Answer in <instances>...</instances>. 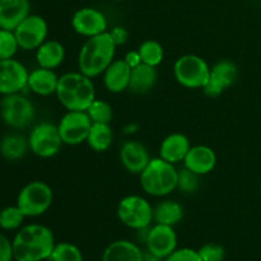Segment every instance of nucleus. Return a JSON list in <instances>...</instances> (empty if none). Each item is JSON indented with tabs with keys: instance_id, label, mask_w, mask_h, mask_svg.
Segmentation results:
<instances>
[{
	"instance_id": "nucleus-22",
	"label": "nucleus",
	"mask_w": 261,
	"mask_h": 261,
	"mask_svg": "<svg viewBox=\"0 0 261 261\" xmlns=\"http://www.w3.org/2000/svg\"><path fill=\"white\" fill-rule=\"evenodd\" d=\"M102 261H144V255L134 242L117 240L105 249Z\"/></svg>"
},
{
	"instance_id": "nucleus-26",
	"label": "nucleus",
	"mask_w": 261,
	"mask_h": 261,
	"mask_svg": "<svg viewBox=\"0 0 261 261\" xmlns=\"http://www.w3.org/2000/svg\"><path fill=\"white\" fill-rule=\"evenodd\" d=\"M184 218V208L178 201L163 200L153 208V221L166 226H176Z\"/></svg>"
},
{
	"instance_id": "nucleus-32",
	"label": "nucleus",
	"mask_w": 261,
	"mask_h": 261,
	"mask_svg": "<svg viewBox=\"0 0 261 261\" xmlns=\"http://www.w3.org/2000/svg\"><path fill=\"white\" fill-rule=\"evenodd\" d=\"M18 48H19V45H18L14 31L0 28V60L13 59Z\"/></svg>"
},
{
	"instance_id": "nucleus-16",
	"label": "nucleus",
	"mask_w": 261,
	"mask_h": 261,
	"mask_svg": "<svg viewBox=\"0 0 261 261\" xmlns=\"http://www.w3.org/2000/svg\"><path fill=\"white\" fill-rule=\"evenodd\" d=\"M150 155L144 144L137 140H127L120 149V161L127 172L140 175L150 162Z\"/></svg>"
},
{
	"instance_id": "nucleus-17",
	"label": "nucleus",
	"mask_w": 261,
	"mask_h": 261,
	"mask_svg": "<svg viewBox=\"0 0 261 261\" xmlns=\"http://www.w3.org/2000/svg\"><path fill=\"white\" fill-rule=\"evenodd\" d=\"M217 166V154L208 145H194L189 149L184 167L193 171L196 175L204 176L214 171Z\"/></svg>"
},
{
	"instance_id": "nucleus-21",
	"label": "nucleus",
	"mask_w": 261,
	"mask_h": 261,
	"mask_svg": "<svg viewBox=\"0 0 261 261\" xmlns=\"http://www.w3.org/2000/svg\"><path fill=\"white\" fill-rule=\"evenodd\" d=\"M59 78L60 76H58V74L53 69H45L38 66L28 75L27 88H30L33 93L38 94V96H51V94L56 93Z\"/></svg>"
},
{
	"instance_id": "nucleus-2",
	"label": "nucleus",
	"mask_w": 261,
	"mask_h": 261,
	"mask_svg": "<svg viewBox=\"0 0 261 261\" xmlns=\"http://www.w3.org/2000/svg\"><path fill=\"white\" fill-rule=\"evenodd\" d=\"M116 47L109 31L87 38L79 51V71L89 78H96L103 74L115 60Z\"/></svg>"
},
{
	"instance_id": "nucleus-25",
	"label": "nucleus",
	"mask_w": 261,
	"mask_h": 261,
	"mask_svg": "<svg viewBox=\"0 0 261 261\" xmlns=\"http://www.w3.org/2000/svg\"><path fill=\"white\" fill-rule=\"evenodd\" d=\"M28 150V139L19 134H8L0 140V155L10 162L22 160Z\"/></svg>"
},
{
	"instance_id": "nucleus-36",
	"label": "nucleus",
	"mask_w": 261,
	"mask_h": 261,
	"mask_svg": "<svg viewBox=\"0 0 261 261\" xmlns=\"http://www.w3.org/2000/svg\"><path fill=\"white\" fill-rule=\"evenodd\" d=\"M13 259V242L0 232V261H12Z\"/></svg>"
},
{
	"instance_id": "nucleus-4",
	"label": "nucleus",
	"mask_w": 261,
	"mask_h": 261,
	"mask_svg": "<svg viewBox=\"0 0 261 261\" xmlns=\"http://www.w3.org/2000/svg\"><path fill=\"white\" fill-rule=\"evenodd\" d=\"M139 178L143 191L155 198L170 195L177 189V170L175 165L161 157L152 158Z\"/></svg>"
},
{
	"instance_id": "nucleus-14",
	"label": "nucleus",
	"mask_w": 261,
	"mask_h": 261,
	"mask_svg": "<svg viewBox=\"0 0 261 261\" xmlns=\"http://www.w3.org/2000/svg\"><path fill=\"white\" fill-rule=\"evenodd\" d=\"M28 75L27 68L20 61L15 59L0 60V94L20 93L27 88Z\"/></svg>"
},
{
	"instance_id": "nucleus-6",
	"label": "nucleus",
	"mask_w": 261,
	"mask_h": 261,
	"mask_svg": "<svg viewBox=\"0 0 261 261\" xmlns=\"http://www.w3.org/2000/svg\"><path fill=\"white\" fill-rule=\"evenodd\" d=\"M0 117L12 129H25L35 121L36 109L23 94H8L0 101Z\"/></svg>"
},
{
	"instance_id": "nucleus-39",
	"label": "nucleus",
	"mask_w": 261,
	"mask_h": 261,
	"mask_svg": "<svg viewBox=\"0 0 261 261\" xmlns=\"http://www.w3.org/2000/svg\"><path fill=\"white\" fill-rule=\"evenodd\" d=\"M139 130V125L137 124H127L126 126L124 127V134L126 135H133Z\"/></svg>"
},
{
	"instance_id": "nucleus-28",
	"label": "nucleus",
	"mask_w": 261,
	"mask_h": 261,
	"mask_svg": "<svg viewBox=\"0 0 261 261\" xmlns=\"http://www.w3.org/2000/svg\"><path fill=\"white\" fill-rule=\"evenodd\" d=\"M138 51H139L140 58H142V63L150 66H154V68L161 65L163 61V58H165L163 46L155 40L143 41L140 43Z\"/></svg>"
},
{
	"instance_id": "nucleus-38",
	"label": "nucleus",
	"mask_w": 261,
	"mask_h": 261,
	"mask_svg": "<svg viewBox=\"0 0 261 261\" xmlns=\"http://www.w3.org/2000/svg\"><path fill=\"white\" fill-rule=\"evenodd\" d=\"M124 60H125V63H126L132 69H134L135 66H138L142 64V58H140V54L138 50L137 51H129V53L125 55Z\"/></svg>"
},
{
	"instance_id": "nucleus-40",
	"label": "nucleus",
	"mask_w": 261,
	"mask_h": 261,
	"mask_svg": "<svg viewBox=\"0 0 261 261\" xmlns=\"http://www.w3.org/2000/svg\"><path fill=\"white\" fill-rule=\"evenodd\" d=\"M260 195H261V185H260Z\"/></svg>"
},
{
	"instance_id": "nucleus-8",
	"label": "nucleus",
	"mask_w": 261,
	"mask_h": 261,
	"mask_svg": "<svg viewBox=\"0 0 261 261\" xmlns=\"http://www.w3.org/2000/svg\"><path fill=\"white\" fill-rule=\"evenodd\" d=\"M117 217L129 228L144 231L153 221V206L143 196L127 195L117 205Z\"/></svg>"
},
{
	"instance_id": "nucleus-33",
	"label": "nucleus",
	"mask_w": 261,
	"mask_h": 261,
	"mask_svg": "<svg viewBox=\"0 0 261 261\" xmlns=\"http://www.w3.org/2000/svg\"><path fill=\"white\" fill-rule=\"evenodd\" d=\"M200 186V176L184 167L177 171V189L181 193L193 194Z\"/></svg>"
},
{
	"instance_id": "nucleus-15",
	"label": "nucleus",
	"mask_w": 261,
	"mask_h": 261,
	"mask_svg": "<svg viewBox=\"0 0 261 261\" xmlns=\"http://www.w3.org/2000/svg\"><path fill=\"white\" fill-rule=\"evenodd\" d=\"M71 27L78 35L93 37L107 32L109 22L103 13L97 8L84 7L76 10L71 17Z\"/></svg>"
},
{
	"instance_id": "nucleus-3",
	"label": "nucleus",
	"mask_w": 261,
	"mask_h": 261,
	"mask_svg": "<svg viewBox=\"0 0 261 261\" xmlns=\"http://www.w3.org/2000/svg\"><path fill=\"white\" fill-rule=\"evenodd\" d=\"M55 94L68 111H87L96 99V88L92 78L81 71H71L59 78Z\"/></svg>"
},
{
	"instance_id": "nucleus-12",
	"label": "nucleus",
	"mask_w": 261,
	"mask_h": 261,
	"mask_svg": "<svg viewBox=\"0 0 261 261\" xmlns=\"http://www.w3.org/2000/svg\"><path fill=\"white\" fill-rule=\"evenodd\" d=\"M239 78L237 65L229 59H221L211 66V74L203 91L211 98H216L233 86Z\"/></svg>"
},
{
	"instance_id": "nucleus-31",
	"label": "nucleus",
	"mask_w": 261,
	"mask_h": 261,
	"mask_svg": "<svg viewBox=\"0 0 261 261\" xmlns=\"http://www.w3.org/2000/svg\"><path fill=\"white\" fill-rule=\"evenodd\" d=\"M89 119L92 122H101V124H110L114 117V111L109 102L103 99H94L91 103V106L87 109Z\"/></svg>"
},
{
	"instance_id": "nucleus-27",
	"label": "nucleus",
	"mask_w": 261,
	"mask_h": 261,
	"mask_svg": "<svg viewBox=\"0 0 261 261\" xmlns=\"http://www.w3.org/2000/svg\"><path fill=\"white\" fill-rule=\"evenodd\" d=\"M114 140V133L110 124H101V122H93L87 137L86 143L94 152H106L111 147Z\"/></svg>"
},
{
	"instance_id": "nucleus-29",
	"label": "nucleus",
	"mask_w": 261,
	"mask_h": 261,
	"mask_svg": "<svg viewBox=\"0 0 261 261\" xmlns=\"http://www.w3.org/2000/svg\"><path fill=\"white\" fill-rule=\"evenodd\" d=\"M24 216L18 205H10L0 211V228L4 231H15L22 227Z\"/></svg>"
},
{
	"instance_id": "nucleus-20",
	"label": "nucleus",
	"mask_w": 261,
	"mask_h": 261,
	"mask_svg": "<svg viewBox=\"0 0 261 261\" xmlns=\"http://www.w3.org/2000/svg\"><path fill=\"white\" fill-rule=\"evenodd\" d=\"M190 148V140L186 135L181 133H173L166 137L161 143L160 157L172 165H176L178 162H184Z\"/></svg>"
},
{
	"instance_id": "nucleus-11",
	"label": "nucleus",
	"mask_w": 261,
	"mask_h": 261,
	"mask_svg": "<svg viewBox=\"0 0 261 261\" xmlns=\"http://www.w3.org/2000/svg\"><path fill=\"white\" fill-rule=\"evenodd\" d=\"M92 120L86 111H68L59 122V133L64 144L79 145L87 140Z\"/></svg>"
},
{
	"instance_id": "nucleus-13",
	"label": "nucleus",
	"mask_w": 261,
	"mask_h": 261,
	"mask_svg": "<svg viewBox=\"0 0 261 261\" xmlns=\"http://www.w3.org/2000/svg\"><path fill=\"white\" fill-rule=\"evenodd\" d=\"M147 249L155 259H166L177 249V234L171 226L155 223L145 236Z\"/></svg>"
},
{
	"instance_id": "nucleus-24",
	"label": "nucleus",
	"mask_w": 261,
	"mask_h": 261,
	"mask_svg": "<svg viewBox=\"0 0 261 261\" xmlns=\"http://www.w3.org/2000/svg\"><path fill=\"white\" fill-rule=\"evenodd\" d=\"M157 79V68L142 63L140 65L132 69L129 89L137 94H145L154 88Z\"/></svg>"
},
{
	"instance_id": "nucleus-35",
	"label": "nucleus",
	"mask_w": 261,
	"mask_h": 261,
	"mask_svg": "<svg viewBox=\"0 0 261 261\" xmlns=\"http://www.w3.org/2000/svg\"><path fill=\"white\" fill-rule=\"evenodd\" d=\"M165 261H203L198 250H193L190 247L176 249L172 254L168 255Z\"/></svg>"
},
{
	"instance_id": "nucleus-9",
	"label": "nucleus",
	"mask_w": 261,
	"mask_h": 261,
	"mask_svg": "<svg viewBox=\"0 0 261 261\" xmlns=\"http://www.w3.org/2000/svg\"><path fill=\"white\" fill-rule=\"evenodd\" d=\"M30 150L40 158H53L63 147L58 125L43 121L36 125L28 137Z\"/></svg>"
},
{
	"instance_id": "nucleus-18",
	"label": "nucleus",
	"mask_w": 261,
	"mask_h": 261,
	"mask_svg": "<svg viewBox=\"0 0 261 261\" xmlns=\"http://www.w3.org/2000/svg\"><path fill=\"white\" fill-rule=\"evenodd\" d=\"M31 14L30 0H0V28L14 31Z\"/></svg>"
},
{
	"instance_id": "nucleus-34",
	"label": "nucleus",
	"mask_w": 261,
	"mask_h": 261,
	"mask_svg": "<svg viewBox=\"0 0 261 261\" xmlns=\"http://www.w3.org/2000/svg\"><path fill=\"white\" fill-rule=\"evenodd\" d=\"M203 261H223L226 257V250L222 245L209 242V244L203 245L198 250Z\"/></svg>"
},
{
	"instance_id": "nucleus-30",
	"label": "nucleus",
	"mask_w": 261,
	"mask_h": 261,
	"mask_svg": "<svg viewBox=\"0 0 261 261\" xmlns=\"http://www.w3.org/2000/svg\"><path fill=\"white\" fill-rule=\"evenodd\" d=\"M50 261H83V254L81 249L70 242H60L55 244L51 252Z\"/></svg>"
},
{
	"instance_id": "nucleus-5",
	"label": "nucleus",
	"mask_w": 261,
	"mask_h": 261,
	"mask_svg": "<svg viewBox=\"0 0 261 261\" xmlns=\"http://www.w3.org/2000/svg\"><path fill=\"white\" fill-rule=\"evenodd\" d=\"M54 201L53 189L43 181H31L22 188L17 198V205L25 217H40L50 209Z\"/></svg>"
},
{
	"instance_id": "nucleus-1",
	"label": "nucleus",
	"mask_w": 261,
	"mask_h": 261,
	"mask_svg": "<svg viewBox=\"0 0 261 261\" xmlns=\"http://www.w3.org/2000/svg\"><path fill=\"white\" fill-rule=\"evenodd\" d=\"M12 242L14 260L43 261L48 260L53 252L55 237L48 227L32 223L20 227Z\"/></svg>"
},
{
	"instance_id": "nucleus-7",
	"label": "nucleus",
	"mask_w": 261,
	"mask_h": 261,
	"mask_svg": "<svg viewBox=\"0 0 261 261\" xmlns=\"http://www.w3.org/2000/svg\"><path fill=\"white\" fill-rule=\"evenodd\" d=\"M211 66L201 56L188 54L182 55L175 61L173 75L178 84L185 88L199 89L204 88L209 79Z\"/></svg>"
},
{
	"instance_id": "nucleus-37",
	"label": "nucleus",
	"mask_w": 261,
	"mask_h": 261,
	"mask_svg": "<svg viewBox=\"0 0 261 261\" xmlns=\"http://www.w3.org/2000/svg\"><path fill=\"white\" fill-rule=\"evenodd\" d=\"M109 32L116 46L125 45V43L127 42V40H129V31L124 27L117 25V27H114L111 31H109Z\"/></svg>"
},
{
	"instance_id": "nucleus-41",
	"label": "nucleus",
	"mask_w": 261,
	"mask_h": 261,
	"mask_svg": "<svg viewBox=\"0 0 261 261\" xmlns=\"http://www.w3.org/2000/svg\"><path fill=\"white\" fill-rule=\"evenodd\" d=\"M116 2H122V0H116Z\"/></svg>"
},
{
	"instance_id": "nucleus-19",
	"label": "nucleus",
	"mask_w": 261,
	"mask_h": 261,
	"mask_svg": "<svg viewBox=\"0 0 261 261\" xmlns=\"http://www.w3.org/2000/svg\"><path fill=\"white\" fill-rule=\"evenodd\" d=\"M103 84L110 93H121L129 89L132 68L125 63L124 59L114 60L111 65L105 70Z\"/></svg>"
},
{
	"instance_id": "nucleus-10",
	"label": "nucleus",
	"mask_w": 261,
	"mask_h": 261,
	"mask_svg": "<svg viewBox=\"0 0 261 261\" xmlns=\"http://www.w3.org/2000/svg\"><path fill=\"white\" fill-rule=\"evenodd\" d=\"M19 48L25 51L37 50L48 36V24L41 15L30 14L14 30Z\"/></svg>"
},
{
	"instance_id": "nucleus-23",
	"label": "nucleus",
	"mask_w": 261,
	"mask_h": 261,
	"mask_svg": "<svg viewBox=\"0 0 261 261\" xmlns=\"http://www.w3.org/2000/svg\"><path fill=\"white\" fill-rule=\"evenodd\" d=\"M64 59H65V47L60 41L46 40L36 50V61L40 68L55 70L63 64Z\"/></svg>"
}]
</instances>
